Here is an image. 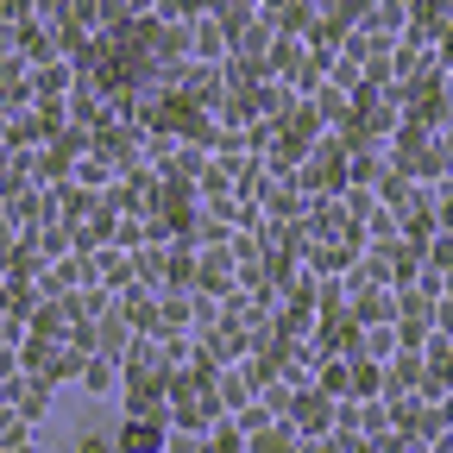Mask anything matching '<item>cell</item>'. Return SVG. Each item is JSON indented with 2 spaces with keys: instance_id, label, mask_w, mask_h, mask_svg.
Returning a JSON list of instances; mask_svg holds the SVG:
<instances>
[{
  "instance_id": "cell-1",
  "label": "cell",
  "mask_w": 453,
  "mask_h": 453,
  "mask_svg": "<svg viewBox=\"0 0 453 453\" xmlns=\"http://www.w3.org/2000/svg\"><path fill=\"white\" fill-rule=\"evenodd\" d=\"M82 453H107V441H101V434H88V441H82Z\"/></svg>"
}]
</instances>
